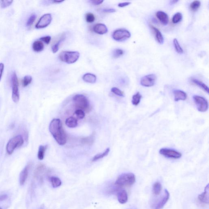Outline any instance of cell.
Listing matches in <instances>:
<instances>
[{"label":"cell","instance_id":"cell-18","mask_svg":"<svg viewBox=\"0 0 209 209\" xmlns=\"http://www.w3.org/2000/svg\"><path fill=\"white\" fill-rule=\"evenodd\" d=\"M150 27H151V29L153 31L154 34L155 35V37L156 38L157 41L158 42L159 44H162L164 42V38L161 33L159 30V29L156 28L152 25H150Z\"/></svg>","mask_w":209,"mask_h":209},{"label":"cell","instance_id":"cell-42","mask_svg":"<svg viewBox=\"0 0 209 209\" xmlns=\"http://www.w3.org/2000/svg\"><path fill=\"white\" fill-rule=\"evenodd\" d=\"M40 40L44 42L46 44H49L51 40V37L50 36H44V37L40 38Z\"/></svg>","mask_w":209,"mask_h":209},{"label":"cell","instance_id":"cell-38","mask_svg":"<svg viewBox=\"0 0 209 209\" xmlns=\"http://www.w3.org/2000/svg\"><path fill=\"white\" fill-rule=\"evenodd\" d=\"M111 91L113 92L114 94L117 95V96H121V97H123L124 96V94L123 91H121L119 89L117 88V87H112L111 89Z\"/></svg>","mask_w":209,"mask_h":209},{"label":"cell","instance_id":"cell-32","mask_svg":"<svg viewBox=\"0 0 209 209\" xmlns=\"http://www.w3.org/2000/svg\"><path fill=\"white\" fill-rule=\"evenodd\" d=\"M201 5V2L199 1H194L190 4V10L193 12H195L200 7Z\"/></svg>","mask_w":209,"mask_h":209},{"label":"cell","instance_id":"cell-11","mask_svg":"<svg viewBox=\"0 0 209 209\" xmlns=\"http://www.w3.org/2000/svg\"><path fill=\"white\" fill-rule=\"evenodd\" d=\"M156 80V76L155 74H150L145 76L141 80L142 86L146 87H150L155 85Z\"/></svg>","mask_w":209,"mask_h":209},{"label":"cell","instance_id":"cell-9","mask_svg":"<svg viewBox=\"0 0 209 209\" xmlns=\"http://www.w3.org/2000/svg\"><path fill=\"white\" fill-rule=\"evenodd\" d=\"M159 153L166 157L178 159L182 156V154L176 150L168 148H162L159 150Z\"/></svg>","mask_w":209,"mask_h":209},{"label":"cell","instance_id":"cell-40","mask_svg":"<svg viewBox=\"0 0 209 209\" xmlns=\"http://www.w3.org/2000/svg\"><path fill=\"white\" fill-rule=\"evenodd\" d=\"M13 1L8 0V1H0V6L2 8H5L10 6L12 4Z\"/></svg>","mask_w":209,"mask_h":209},{"label":"cell","instance_id":"cell-34","mask_svg":"<svg viewBox=\"0 0 209 209\" xmlns=\"http://www.w3.org/2000/svg\"><path fill=\"white\" fill-rule=\"evenodd\" d=\"M173 44L174 45L175 49L176 52L179 53H182L183 52V50L179 44L178 40L176 39H174L173 40Z\"/></svg>","mask_w":209,"mask_h":209},{"label":"cell","instance_id":"cell-16","mask_svg":"<svg viewBox=\"0 0 209 209\" xmlns=\"http://www.w3.org/2000/svg\"><path fill=\"white\" fill-rule=\"evenodd\" d=\"M93 31L99 35H104L108 32V29L105 25L102 23H98L94 26Z\"/></svg>","mask_w":209,"mask_h":209},{"label":"cell","instance_id":"cell-25","mask_svg":"<svg viewBox=\"0 0 209 209\" xmlns=\"http://www.w3.org/2000/svg\"><path fill=\"white\" fill-rule=\"evenodd\" d=\"M109 151H110V149L109 148L106 149V150L104 152L102 153L97 154V155H95V156L92 158V161L93 162H95L97 161V160H99V159H102V158L107 156V155H108V154H109Z\"/></svg>","mask_w":209,"mask_h":209},{"label":"cell","instance_id":"cell-27","mask_svg":"<svg viewBox=\"0 0 209 209\" xmlns=\"http://www.w3.org/2000/svg\"><path fill=\"white\" fill-rule=\"evenodd\" d=\"M162 189L161 183L159 182L155 183L153 186V193L155 195H158L160 194Z\"/></svg>","mask_w":209,"mask_h":209},{"label":"cell","instance_id":"cell-48","mask_svg":"<svg viewBox=\"0 0 209 209\" xmlns=\"http://www.w3.org/2000/svg\"><path fill=\"white\" fill-rule=\"evenodd\" d=\"M63 1H56V0H54V1H52V2H53V3H60L63 2Z\"/></svg>","mask_w":209,"mask_h":209},{"label":"cell","instance_id":"cell-3","mask_svg":"<svg viewBox=\"0 0 209 209\" xmlns=\"http://www.w3.org/2000/svg\"><path fill=\"white\" fill-rule=\"evenodd\" d=\"M135 181V176L133 173H125L118 176L115 185L118 187L130 186L133 185Z\"/></svg>","mask_w":209,"mask_h":209},{"label":"cell","instance_id":"cell-47","mask_svg":"<svg viewBox=\"0 0 209 209\" xmlns=\"http://www.w3.org/2000/svg\"><path fill=\"white\" fill-rule=\"evenodd\" d=\"M8 196L7 194H2V195H0V202H2L6 200L8 198Z\"/></svg>","mask_w":209,"mask_h":209},{"label":"cell","instance_id":"cell-6","mask_svg":"<svg viewBox=\"0 0 209 209\" xmlns=\"http://www.w3.org/2000/svg\"><path fill=\"white\" fill-rule=\"evenodd\" d=\"M11 84L12 87V99L14 103H17L19 100V82L16 73L13 72L11 75Z\"/></svg>","mask_w":209,"mask_h":209},{"label":"cell","instance_id":"cell-10","mask_svg":"<svg viewBox=\"0 0 209 209\" xmlns=\"http://www.w3.org/2000/svg\"><path fill=\"white\" fill-rule=\"evenodd\" d=\"M52 21V15L50 14H44L40 17L36 23L35 27L36 29L45 28L50 24Z\"/></svg>","mask_w":209,"mask_h":209},{"label":"cell","instance_id":"cell-33","mask_svg":"<svg viewBox=\"0 0 209 209\" xmlns=\"http://www.w3.org/2000/svg\"><path fill=\"white\" fill-rule=\"evenodd\" d=\"M182 19V14L181 13L177 12L174 14L172 18V22L174 24L180 22Z\"/></svg>","mask_w":209,"mask_h":209},{"label":"cell","instance_id":"cell-43","mask_svg":"<svg viewBox=\"0 0 209 209\" xmlns=\"http://www.w3.org/2000/svg\"><path fill=\"white\" fill-rule=\"evenodd\" d=\"M90 2L92 4L95 5V6H98V5L101 4L104 2V1H100V0H92L90 1Z\"/></svg>","mask_w":209,"mask_h":209},{"label":"cell","instance_id":"cell-13","mask_svg":"<svg viewBox=\"0 0 209 209\" xmlns=\"http://www.w3.org/2000/svg\"><path fill=\"white\" fill-rule=\"evenodd\" d=\"M209 184H208L205 188L204 192L198 195V200L201 203L205 204H208L209 203Z\"/></svg>","mask_w":209,"mask_h":209},{"label":"cell","instance_id":"cell-37","mask_svg":"<svg viewBox=\"0 0 209 209\" xmlns=\"http://www.w3.org/2000/svg\"><path fill=\"white\" fill-rule=\"evenodd\" d=\"M86 20L87 23H92L95 21V15L92 13H87L86 14Z\"/></svg>","mask_w":209,"mask_h":209},{"label":"cell","instance_id":"cell-8","mask_svg":"<svg viewBox=\"0 0 209 209\" xmlns=\"http://www.w3.org/2000/svg\"><path fill=\"white\" fill-rule=\"evenodd\" d=\"M131 34L128 31L124 29H120L116 30L112 34V38L117 41H122L130 38Z\"/></svg>","mask_w":209,"mask_h":209},{"label":"cell","instance_id":"cell-46","mask_svg":"<svg viewBox=\"0 0 209 209\" xmlns=\"http://www.w3.org/2000/svg\"><path fill=\"white\" fill-rule=\"evenodd\" d=\"M130 4L131 2H121V3H119L118 4V6L120 7H125V6H129V5Z\"/></svg>","mask_w":209,"mask_h":209},{"label":"cell","instance_id":"cell-23","mask_svg":"<svg viewBox=\"0 0 209 209\" xmlns=\"http://www.w3.org/2000/svg\"><path fill=\"white\" fill-rule=\"evenodd\" d=\"M192 82L194 83V84L197 85L198 87H200L205 92L209 94V88L208 87L205 83H202V82L201 81L195 79L194 78H192L191 79Z\"/></svg>","mask_w":209,"mask_h":209},{"label":"cell","instance_id":"cell-35","mask_svg":"<svg viewBox=\"0 0 209 209\" xmlns=\"http://www.w3.org/2000/svg\"><path fill=\"white\" fill-rule=\"evenodd\" d=\"M32 78L30 76H26L23 78L22 81V85L23 87H26L30 85L32 82Z\"/></svg>","mask_w":209,"mask_h":209},{"label":"cell","instance_id":"cell-45","mask_svg":"<svg viewBox=\"0 0 209 209\" xmlns=\"http://www.w3.org/2000/svg\"><path fill=\"white\" fill-rule=\"evenodd\" d=\"M116 11L115 9L112 8H106L103 10V12L105 13H113L116 12Z\"/></svg>","mask_w":209,"mask_h":209},{"label":"cell","instance_id":"cell-26","mask_svg":"<svg viewBox=\"0 0 209 209\" xmlns=\"http://www.w3.org/2000/svg\"><path fill=\"white\" fill-rule=\"evenodd\" d=\"M46 149V146L41 145V146H39L37 155L38 158L39 160H42L44 159Z\"/></svg>","mask_w":209,"mask_h":209},{"label":"cell","instance_id":"cell-1","mask_svg":"<svg viewBox=\"0 0 209 209\" xmlns=\"http://www.w3.org/2000/svg\"><path fill=\"white\" fill-rule=\"evenodd\" d=\"M49 129L52 136L59 145L64 146L66 143L67 137L60 119H53L49 124Z\"/></svg>","mask_w":209,"mask_h":209},{"label":"cell","instance_id":"cell-20","mask_svg":"<svg viewBox=\"0 0 209 209\" xmlns=\"http://www.w3.org/2000/svg\"><path fill=\"white\" fill-rule=\"evenodd\" d=\"M44 48V44L40 40H36L32 45V49L35 52H39L42 51Z\"/></svg>","mask_w":209,"mask_h":209},{"label":"cell","instance_id":"cell-49","mask_svg":"<svg viewBox=\"0 0 209 209\" xmlns=\"http://www.w3.org/2000/svg\"><path fill=\"white\" fill-rule=\"evenodd\" d=\"M179 1H170V3L171 4H175L176 3H177Z\"/></svg>","mask_w":209,"mask_h":209},{"label":"cell","instance_id":"cell-28","mask_svg":"<svg viewBox=\"0 0 209 209\" xmlns=\"http://www.w3.org/2000/svg\"><path fill=\"white\" fill-rule=\"evenodd\" d=\"M50 181L52 186L54 188L59 187L62 184V182L60 179L56 176H52L51 177Z\"/></svg>","mask_w":209,"mask_h":209},{"label":"cell","instance_id":"cell-44","mask_svg":"<svg viewBox=\"0 0 209 209\" xmlns=\"http://www.w3.org/2000/svg\"><path fill=\"white\" fill-rule=\"evenodd\" d=\"M4 69V65L2 63H0V81L3 74Z\"/></svg>","mask_w":209,"mask_h":209},{"label":"cell","instance_id":"cell-41","mask_svg":"<svg viewBox=\"0 0 209 209\" xmlns=\"http://www.w3.org/2000/svg\"><path fill=\"white\" fill-rule=\"evenodd\" d=\"M124 51L122 49H117L113 52V57L115 58H119L123 54Z\"/></svg>","mask_w":209,"mask_h":209},{"label":"cell","instance_id":"cell-22","mask_svg":"<svg viewBox=\"0 0 209 209\" xmlns=\"http://www.w3.org/2000/svg\"><path fill=\"white\" fill-rule=\"evenodd\" d=\"M65 123L69 128H74L77 126L78 121L75 118L71 117L66 119Z\"/></svg>","mask_w":209,"mask_h":209},{"label":"cell","instance_id":"cell-19","mask_svg":"<svg viewBox=\"0 0 209 209\" xmlns=\"http://www.w3.org/2000/svg\"><path fill=\"white\" fill-rule=\"evenodd\" d=\"M118 200L121 204L126 203L128 200L127 193L125 190L119 191L117 194Z\"/></svg>","mask_w":209,"mask_h":209},{"label":"cell","instance_id":"cell-36","mask_svg":"<svg viewBox=\"0 0 209 209\" xmlns=\"http://www.w3.org/2000/svg\"><path fill=\"white\" fill-rule=\"evenodd\" d=\"M36 18V15L35 14H32L30 16L28 20H27V23H26V26L27 27H30L32 25L34 22Z\"/></svg>","mask_w":209,"mask_h":209},{"label":"cell","instance_id":"cell-50","mask_svg":"<svg viewBox=\"0 0 209 209\" xmlns=\"http://www.w3.org/2000/svg\"><path fill=\"white\" fill-rule=\"evenodd\" d=\"M0 209H2L1 208V207H0Z\"/></svg>","mask_w":209,"mask_h":209},{"label":"cell","instance_id":"cell-12","mask_svg":"<svg viewBox=\"0 0 209 209\" xmlns=\"http://www.w3.org/2000/svg\"><path fill=\"white\" fill-rule=\"evenodd\" d=\"M170 198L169 192L167 189H165L164 191V194L161 197L160 200L157 203L155 206V209H161L164 207L165 204L168 202Z\"/></svg>","mask_w":209,"mask_h":209},{"label":"cell","instance_id":"cell-17","mask_svg":"<svg viewBox=\"0 0 209 209\" xmlns=\"http://www.w3.org/2000/svg\"><path fill=\"white\" fill-rule=\"evenodd\" d=\"M174 100L176 101L185 100L187 98V95L186 93L180 90H176L174 91Z\"/></svg>","mask_w":209,"mask_h":209},{"label":"cell","instance_id":"cell-30","mask_svg":"<svg viewBox=\"0 0 209 209\" xmlns=\"http://www.w3.org/2000/svg\"><path fill=\"white\" fill-rule=\"evenodd\" d=\"M45 169V167L44 165L41 164L39 165L36 168L35 172V177L36 178L40 177L42 174L44 172Z\"/></svg>","mask_w":209,"mask_h":209},{"label":"cell","instance_id":"cell-39","mask_svg":"<svg viewBox=\"0 0 209 209\" xmlns=\"http://www.w3.org/2000/svg\"><path fill=\"white\" fill-rule=\"evenodd\" d=\"M74 114L76 117L79 119H82L85 117L86 114L84 111L81 109H77L74 112Z\"/></svg>","mask_w":209,"mask_h":209},{"label":"cell","instance_id":"cell-2","mask_svg":"<svg viewBox=\"0 0 209 209\" xmlns=\"http://www.w3.org/2000/svg\"><path fill=\"white\" fill-rule=\"evenodd\" d=\"M74 105L77 109H81L85 112H89L91 106L87 98L83 95H77L73 98Z\"/></svg>","mask_w":209,"mask_h":209},{"label":"cell","instance_id":"cell-15","mask_svg":"<svg viewBox=\"0 0 209 209\" xmlns=\"http://www.w3.org/2000/svg\"><path fill=\"white\" fill-rule=\"evenodd\" d=\"M30 165H27L21 172L19 177V183L21 185H24L28 175Z\"/></svg>","mask_w":209,"mask_h":209},{"label":"cell","instance_id":"cell-5","mask_svg":"<svg viewBox=\"0 0 209 209\" xmlns=\"http://www.w3.org/2000/svg\"><path fill=\"white\" fill-rule=\"evenodd\" d=\"M80 53L78 52L63 51L59 55V58L61 61L68 64H72L78 61Z\"/></svg>","mask_w":209,"mask_h":209},{"label":"cell","instance_id":"cell-31","mask_svg":"<svg viewBox=\"0 0 209 209\" xmlns=\"http://www.w3.org/2000/svg\"><path fill=\"white\" fill-rule=\"evenodd\" d=\"M94 140H95V137L94 135H92L90 137L82 138L81 140V142L84 144L91 145L94 143Z\"/></svg>","mask_w":209,"mask_h":209},{"label":"cell","instance_id":"cell-7","mask_svg":"<svg viewBox=\"0 0 209 209\" xmlns=\"http://www.w3.org/2000/svg\"><path fill=\"white\" fill-rule=\"evenodd\" d=\"M193 99L197 109L199 112H203L207 110L208 109V103L204 98L195 95L193 96Z\"/></svg>","mask_w":209,"mask_h":209},{"label":"cell","instance_id":"cell-21","mask_svg":"<svg viewBox=\"0 0 209 209\" xmlns=\"http://www.w3.org/2000/svg\"><path fill=\"white\" fill-rule=\"evenodd\" d=\"M83 79L85 82L87 83H94L96 82V77L95 74L91 73H87L83 75Z\"/></svg>","mask_w":209,"mask_h":209},{"label":"cell","instance_id":"cell-4","mask_svg":"<svg viewBox=\"0 0 209 209\" xmlns=\"http://www.w3.org/2000/svg\"><path fill=\"white\" fill-rule=\"evenodd\" d=\"M24 139L21 135L16 136L11 138L7 144V152L9 155H12L14 150L17 147L21 146L24 144Z\"/></svg>","mask_w":209,"mask_h":209},{"label":"cell","instance_id":"cell-14","mask_svg":"<svg viewBox=\"0 0 209 209\" xmlns=\"http://www.w3.org/2000/svg\"><path fill=\"white\" fill-rule=\"evenodd\" d=\"M156 16L160 23L163 25L166 26L168 25L169 22V17L166 13L163 11H158L156 13Z\"/></svg>","mask_w":209,"mask_h":209},{"label":"cell","instance_id":"cell-24","mask_svg":"<svg viewBox=\"0 0 209 209\" xmlns=\"http://www.w3.org/2000/svg\"><path fill=\"white\" fill-rule=\"evenodd\" d=\"M65 38H66V35H65V34H63L61 35V37L60 38V39H58V41L52 45V49L53 53H56V52L58 51L60 44L65 40Z\"/></svg>","mask_w":209,"mask_h":209},{"label":"cell","instance_id":"cell-29","mask_svg":"<svg viewBox=\"0 0 209 209\" xmlns=\"http://www.w3.org/2000/svg\"><path fill=\"white\" fill-rule=\"evenodd\" d=\"M142 98V95L139 92H137L135 95H133L132 98V102L133 105L137 106L140 102L141 99Z\"/></svg>","mask_w":209,"mask_h":209}]
</instances>
